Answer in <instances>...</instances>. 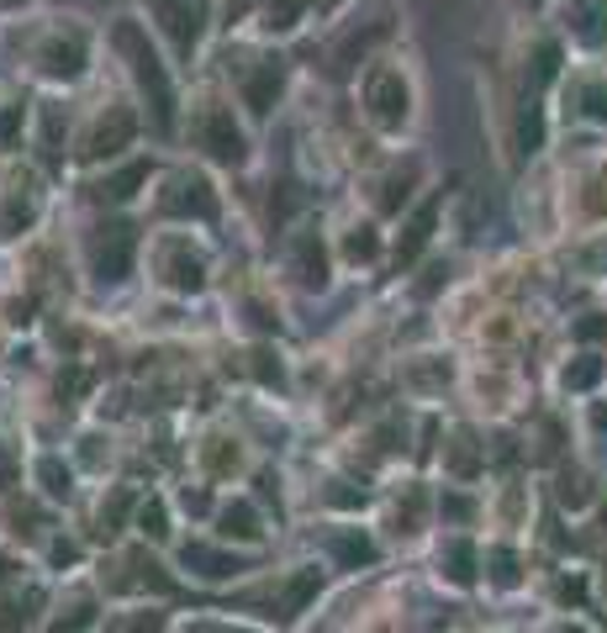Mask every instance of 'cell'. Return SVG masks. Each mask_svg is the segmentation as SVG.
I'll use <instances>...</instances> for the list:
<instances>
[{
  "instance_id": "1",
  "label": "cell",
  "mask_w": 607,
  "mask_h": 633,
  "mask_svg": "<svg viewBox=\"0 0 607 633\" xmlns=\"http://www.w3.org/2000/svg\"><path fill=\"white\" fill-rule=\"evenodd\" d=\"M117 54L127 59L132 80H138V91L149 95L153 127L170 132V127H175V91H170V74H164V63H159V54H153L149 32L138 27V22H117Z\"/></svg>"
},
{
  "instance_id": "2",
  "label": "cell",
  "mask_w": 607,
  "mask_h": 633,
  "mask_svg": "<svg viewBox=\"0 0 607 633\" xmlns=\"http://www.w3.org/2000/svg\"><path fill=\"white\" fill-rule=\"evenodd\" d=\"M85 259H91V274L101 285H121L132 274V259H138V227L121 222V216L101 222L85 243Z\"/></svg>"
},
{
  "instance_id": "3",
  "label": "cell",
  "mask_w": 607,
  "mask_h": 633,
  "mask_svg": "<svg viewBox=\"0 0 607 633\" xmlns=\"http://www.w3.org/2000/svg\"><path fill=\"white\" fill-rule=\"evenodd\" d=\"M149 11L153 22L164 27L170 48L180 59H190V48L201 43V27H207V0H149Z\"/></svg>"
},
{
  "instance_id": "4",
  "label": "cell",
  "mask_w": 607,
  "mask_h": 633,
  "mask_svg": "<svg viewBox=\"0 0 607 633\" xmlns=\"http://www.w3.org/2000/svg\"><path fill=\"white\" fill-rule=\"evenodd\" d=\"M196 138H201V149L212 153V159H222V164H243V132L233 127V112H227V106H201Z\"/></svg>"
},
{
  "instance_id": "5",
  "label": "cell",
  "mask_w": 607,
  "mask_h": 633,
  "mask_svg": "<svg viewBox=\"0 0 607 633\" xmlns=\"http://www.w3.org/2000/svg\"><path fill=\"white\" fill-rule=\"evenodd\" d=\"M132 138H138V117L127 112V106H106V117L91 127V138H85V159H117L121 149H132Z\"/></svg>"
},
{
  "instance_id": "6",
  "label": "cell",
  "mask_w": 607,
  "mask_h": 633,
  "mask_svg": "<svg viewBox=\"0 0 607 633\" xmlns=\"http://www.w3.org/2000/svg\"><path fill=\"white\" fill-rule=\"evenodd\" d=\"M364 101H370V112H375L381 127H401L407 121V80L396 69H375L364 80Z\"/></svg>"
},
{
  "instance_id": "7",
  "label": "cell",
  "mask_w": 607,
  "mask_h": 633,
  "mask_svg": "<svg viewBox=\"0 0 607 633\" xmlns=\"http://www.w3.org/2000/svg\"><path fill=\"white\" fill-rule=\"evenodd\" d=\"M85 32H48L43 37V48H37V63H43V74H54V80H74L80 69H85Z\"/></svg>"
},
{
  "instance_id": "8",
  "label": "cell",
  "mask_w": 607,
  "mask_h": 633,
  "mask_svg": "<svg viewBox=\"0 0 607 633\" xmlns=\"http://www.w3.org/2000/svg\"><path fill=\"white\" fill-rule=\"evenodd\" d=\"M159 274H164L175 291H201V285H207V265H201V254H190L185 238H170L159 248Z\"/></svg>"
},
{
  "instance_id": "9",
  "label": "cell",
  "mask_w": 607,
  "mask_h": 633,
  "mask_svg": "<svg viewBox=\"0 0 607 633\" xmlns=\"http://www.w3.org/2000/svg\"><path fill=\"white\" fill-rule=\"evenodd\" d=\"M164 216H201V222H212L217 216V196L212 185L201 180V175H180V180L170 185V196L159 201Z\"/></svg>"
},
{
  "instance_id": "10",
  "label": "cell",
  "mask_w": 607,
  "mask_h": 633,
  "mask_svg": "<svg viewBox=\"0 0 607 633\" xmlns=\"http://www.w3.org/2000/svg\"><path fill=\"white\" fill-rule=\"evenodd\" d=\"M32 216H37V180H32L27 169H22V175H11V185H5V211H0V233H22Z\"/></svg>"
},
{
  "instance_id": "11",
  "label": "cell",
  "mask_w": 607,
  "mask_h": 633,
  "mask_svg": "<svg viewBox=\"0 0 607 633\" xmlns=\"http://www.w3.org/2000/svg\"><path fill=\"white\" fill-rule=\"evenodd\" d=\"M37 607H43V591L27 586V591H11L0 602V633H27L37 623Z\"/></svg>"
},
{
  "instance_id": "12",
  "label": "cell",
  "mask_w": 607,
  "mask_h": 633,
  "mask_svg": "<svg viewBox=\"0 0 607 633\" xmlns=\"http://www.w3.org/2000/svg\"><path fill=\"white\" fill-rule=\"evenodd\" d=\"M138 185H149V164L138 159V164H127V169H117V175H106V180L95 185V201H132L138 196Z\"/></svg>"
},
{
  "instance_id": "13",
  "label": "cell",
  "mask_w": 607,
  "mask_h": 633,
  "mask_svg": "<svg viewBox=\"0 0 607 633\" xmlns=\"http://www.w3.org/2000/svg\"><path fill=\"white\" fill-rule=\"evenodd\" d=\"M433 216H439V201H428V207L407 222V238L396 243V265H412V259L428 248V238H433Z\"/></svg>"
},
{
  "instance_id": "14",
  "label": "cell",
  "mask_w": 607,
  "mask_h": 633,
  "mask_svg": "<svg viewBox=\"0 0 607 633\" xmlns=\"http://www.w3.org/2000/svg\"><path fill=\"white\" fill-rule=\"evenodd\" d=\"M275 91H280V63L270 59V63H259V74L243 85V95H248V112H254V117H265V112H270V101H275Z\"/></svg>"
},
{
  "instance_id": "15",
  "label": "cell",
  "mask_w": 607,
  "mask_h": 633,
  "mask_svg": "<svg viewBox=\"0 0 607 633\" xmlns=\"http://www.w3.org/2000/svg\"><path fill=\"white\" fill-rule=\"evenodd\" d=\"M185 571L207 575V581H222V575H233L238 565H233L227 554H217V549H207V543H185Z\"/></svg>"
},
{
  "instance_id": "16",
  "label": "cell",
  "mask_w": 607,
  "mask_h": 633,
  "mask_svg": "<svg viewBox=\"0 0 607 633\" xmlns=\"http://www.w3.org/2000/svg\"><path fill=\"white\" fill-rule=\"evenodd\" d=\"M296 274H302V285H323L328 280V254H323V238H312L306 233L296 243Z\"/></svg>"
},
{
  "instance_id": "17",
  "label": "cell",
  "mask_w": 607,
  "mask_h": 633,
  "mask_svg": "<svg viewBox=\"0 0 607 633\" xmlns=\"http://www.w3.org/2000/svg\"><path fill=\"white\" fill-rule=\"evenodd\" d=\"M439 565H444V575H450L455 586H470V581H476V549H470L465 539H455L450 549H444V560H439Z\"/></svg>"
},
{
  "instance_id": "18",
  "label": "cell",
  "mask_w": 607,
  "mask_h": 633,
  "mask_svg": "<svg viewBox=\"0 0 607 633\" xmlns=\"http://www.w3.org/2000/svg\"><path fill=\"white\" fill-rule=\"evenodd\" d=\"M222 534H227V539H243V543L259 539V517H254V507H248V502L222 507Z\"/></svg>"
},
{
  "instance_id": "19",
  "label": "cell",
  "mask_w": 607,
  "mask_h": 633,
  "mask_svg": "<svg viewBox=\"0 0 607 633\" xmlns=\"http://www.w3.org/2000/svg\"><path fill=\"white\" fill-rule=\"evenodd\" d=\"M576 22H581V43H603L607 37V0H581L576 5Z\"/></svg>"
},
{
  "instance_id": "20",
  "label": "cell",
  "mask_w": 607,
  "mask_h": 633,
  "mask_svg": "<svg viewBox=\"0 0 607 633\" xmlns=\"http://www.w3.org/2000/svg\"><path fill=\"white\" fill-rule=\"evenodd\" d=\"M334 554L343 565H370V560H375V543L364 539V534H334Z\"/></svg>"
},
{
  "instance_id": "21",
  "label": "cell",
  "mask_w": 607,
  "mask_h": 633,
  "mask_svg": "<svg viewBox=\"0 0 607 633\" xmlns=\"http://www.w3.org/2000/svg\"><path fill=\"white\" fill-rule=\"evenodd\" d=\"M37 481H43L48 496H69V481H74V476H69V465H59V459L48 454V459H37Z\"/></svg>"
},
{
  "instance_id": "22",
  "label": "cell",
  "mask_w": 607,
  "mask_h": 633,
  "mask_svg": "<svg viewBox=\"0 0 607 633\" xmlns=\"http://www.w3.org/2000/svg\"><path fill=\"white\" fill-rule=\"evenodd\" d=\"M317 581H323L317 571H302V575H296V581H291V591H285V607H280V618H296V612L306 607V597L317 591Z\"/></svg>"
},
{
  "instance_id": "23",
  "label": "cell",
  "mask_w": 607,
  "mask_h": 633,
  "mask_svg": "<svg viewBox=\"0 0 607 633\" xmlns=\"http://www.w3.org/2000/svg\"><path fill=\"white\" fill-rule=\"evenodd\" d=\"M22 121H27V106L22 101H0V149H11L22 138Z\"/></svg>"
},
{
  "instance_id": "24",
  "label": "cell",
  "mask_w": 607,
  "mask_h": 633,
  "mask_svg": "<svg viewBox=\"0 0 607 633\" xmlns=\"http://www.w3.org/2000/svg\"><path fill=\"white\" fill-rule=\"evenodd\" d=\"M381 37H386V22H375V27L364 32H354V37H349V43H343V48H338V69H349V59H360L364 48H370V43H381Z\"/></svg>"
},
{
  "instance_id": "25",
  "label": "cell",
  "mask_w": 607,
  "mask_h": 633,
  "mask_svg": "<svg viewBox=\"0 0 607 633\" xmlns=\"http://www.w3.org/2000/svg\"><path fill=\"white\" fill-rule=\"evenodd\" d=\"M302 5H306V0H270V22H265V27H270V32H291V27H296V16H302Z\"/></svg>"
},
{
  "instance_id": "26",
  "label": "cell",
  "mask_w": 607,
  "mask_h": 633,
  "mask_svg": "<svg viewBox=\"0 0 607 633\" xmlns=\"http://www.w3.org/2000/svg\"><path fill=\"white\" fill-rule=\"evenodd\" d=\"M106 633H164V618H159V612H138V618H117V623H106Z\"/></svg>"
},
{
  "instance_id": "27",
  "label": "cell",
  "mask_w": 607,
  "mask_h": 633,
  "mask_svg": "<svg viewBox=\"0 0 607 633\" xmlns=\"http://www.w3.org/2000/svg\"><path fill=\"white\" fill-rule=\"evenodd\" d=\"M138 528H143L149 539H164V534H170V528H164V502H159V496H149V502L138 507Z\"/></svg>"
},
{
  "instance_id": "28",
  "label": "cell",
  "mask_w": 607,
  "mask_h": 633,
  "mask_svg": "<svg viewBox=\"0 0 607 633\" xmlns=\"http://www.w3.org/2000/svg\"><path fill=\"white\" fill-rule=\"evenodd\" d=\"M597 375H603V364L586 354V360H576L565 370V386H571V391H586V386H597Z\"/></svg>"
},
{
  "instance_id": "29",
  "label": "cell",
  "mask_w": 607,
  "mask_h": 633,
  "mask_svg": "<svg viewBox=\"0 0 607 633\" xmlns=\"http://www.w3.org/2000/svg\"><path fill=\"white\" fill-rule=\"evenodd\" d=\"M491 581H497V586H513L517 581V554L513 549H491Z\"/></svg>"
},
{
  "instance_id": "30",
  "label": "cell",
  "mask_w": 607,
  "mask_h": 633,
  "mask_svg": "<svg viewBox=\"0 0 607 633\" xmlns=\"http://www.w3.org/2000/svg\"><path fill=\"white\" fill-rule=\"evenodd\" d=\"M375 248H381V243H375V233H370V227H360L354 238L343 243V254H349L354 265H364V259H375Z\"/></svg>"
},
{
  "instance_id": "31",
  "label": "cell",
  "mask_w": 607,
  "mask_h": 633,
  "mask_svg": "<svg viewBox=\"0 0 607 633\" xmlns=\"http://www.w3.org/2000/svg\"><path fill=\"white\" fill-rule=\"evenodd\" d=\"M581 101H586V117L607 121V85H581Z\"/></svg>"
},
{
  "instance_id": "32",
  "label": "cell",
  "mask_w": 607,
  "mask_h": 633,
  "mask_svg": "<svg viewBox=\"0 0 607 633\" xmlns=\"http://www.w3.org/2000/svg\"><path fill=\"white\" fill-rule=\"evenodd\" d=\"M85 629H91V607H74V612H69V618H59L48 633H85Z\"/></svg>"
},
{
  "instance_id": "33",
  "label": "cell",
  "mask_w": 607,
  "mask_h": 633,
  "mask_svg": "<svg viewBox=\"0 0 607 633\" xmlns=\"http://www.w3.org/2000/svg\"><path fill=\"white\" fill-rule=\"evenodd\" d=\"M328 502H334V507H360V502H364V485L354 491L349 481H334V491H328Z\"/></svg>"
},
{
  "instance_id": "34",
  "label": "cell",
  "mask_w": 607,
  "mask_h": 633,
  "mask_svg": "<svg viewBox=\"0 0 607 633\" xmlns=\"http://www.w3.org/2000/svg\"><path fill=\"white\" fill-rule=\"evenodd\" d=\"M555 69H560V48H555V43H545V48H539V69H534V74H539V80H555Z\"/></svg>"
},
{
  "instance_id": "35",
  "label": "cell",
  "mask_w": 607,
  "mask_h": 633,
  "mask_svg": "<svg viewBox=\"0 0 607 633\" xmlns=\"http://www.w3.org/2000/svg\"><path fill=\"white\" fill-rule=\"evenodd\" d=\"M603 332H607L603 317H581V323H576V338H581V343H597Z\"/></svg>"
},
{
  "instance_id": "36",
  "label": "cell",
  "mask_w": 607,
  "mask_h": 633,
  "mask_svg": "<svg viewBox=\"0 0 607 633\" xmlns=\"http://www.w3.org/2000/svg\"><path fill=\"white\" fill-rule=\"evenodd\" d=\"M450 465H455L459 476H470V470H476V454H470V444H465V438L455 444V454H450Z\"/></svg>"
},
{
  "instance_id": "37",
  "label": "cell",
  "mask_w": 607,
  "mask_h": 633,
  "mask_svg": "<svg viewBox=\"0 0 607 633\" xmlns=\"http://www.w3.org/2000/svg\"><path fill=\"white\" fill-rule=\"evenodd\" d=\"M586 597V581H560V602H581Z\"/></svg>"
},
{
  "instance_id": "38",
  "label": "cell",
  "mask_w": 607,
  "mask_h": 633,
  "mask_svg": "<svg viewBox=\"0 0 607 633\" xmlns=\"http://www.w3.org/2000/svg\"><path fill=\"white\" fill-rule=\"evenodd\" d=\"M0 485H16V459H11V449H0Z\"/></svg>"
},
{
  "instance_id": "39",
  "label": "cell",
  "mask_w": 607,
  "mask_h": 633,
  "mask_svg": "<svg viewBox=\"0 0 607 633\" xmlns=\"http://www.w3.org/2000/svg\"><path fill=\"white\" fill-rule=\"evenodd\" d=\"M212 502H207V491H185V513H207Z\"/></svg>"
},
{
  "instance_id": "40",
  "label": "cell",
  "mask_w": 607,
  "mask_h": 633,
  "mask_svg": "<svg viewBox=\"0 0 607 633\" xmlns=\"http://www.w3.org/2000/svg\"><path fill=\"white\" fill-rule=\"evenodd\" d=\"M560 502H571V507H581V502H586V491H581V481H565V491H560Z\"/></svg>"
},
{
  "instance_id": "41",
  "label": "cell",
  "mask_w": 607,
  "mask_h": 633,
  "mask_svg": "<svg viewBox=\"0 0 607 633\" xmlns=\"http://www.w3.org/2000/svg\"><path fill=\"white\" fill-rule=\"evenodd\" d=\"M74 554H80V549H74V543H54V565H69V560H74Z\"/></svg>"
},
{
  "instance_id": "42",
  "label": "cell",
  "mask_w": 607,
  "mask_h": 633,
  "mask_svg": "<svg viewBox=\"0 0 607 633\" xmlns=\"http://www.w3.org/2000/svg\"><path fill=\"white\" fill-rule=\"evenodd\" d=\"M444 513H450V517H470V502H459V496H450V502H444Z\"/></svg>"
},
{
  "instance_id": "43",
  "label": "cell",
  "mask_w": 607,
  "mask_h": 633,
  "mask_svg": "<svg viewBox=\"0 0 607 633\" xmlns=\"http://www.w3.org/2000/svg\"><path fill=\"white\" fill-rule=\"evenodd\" d=\"M248 5H254V0H233V5H227V11H233V22H238V16H248Z\"/></svg>"
},
{
  "instance_id": "44",
  "label": "cell",
  "mask_w": 607,
  "mask_h": 633,
  "mask_svg": "<svg viewBox=\"0 0 607 633\" xmlns=\"http://www.w3.org/2000/svg\"><path fill=\"white\" fill-rule=\"evenodd\" d=\"M597 427H607V412H603V407H597Z\"/></svg>"
},
{
  "instance_id": "45",
  "label": "cell",
  "mask_w": 607,
  "mask_h": 633,
  "mask_svg": "<svg viewBox=\"0 0 607 633\" xmlns=\"http://www.w3.org/2000/svg\"><path fill=\"white\" fill-rule=\"evenodd\" d=\"M5 571H11V565H5V560H0V575H5Z\"/></svg>"
},
{
  "instance_id": "46",
  "label": "cell",
  "mask_w": 607,
  "mask_h": 633,
  "mask_svg": "<svg viewBox=\"0 0 607 633\" xmlns=\"http://www.w3.org/2000/svg\"><path fill=\"white\" fill-rule=\"evenodd\" d=\"M565 633H581V629H565Z\"/></svg>"
},
{
  "instance_id": "47",
  "label": "cell",
  "mask_w": 607,
  "mask_h": 633,
  "mask_svg": "<svg viewBox=\"0 0 607 633\" xmlns=\"http://www.w3.org/2000/svg\"><path fill=\"white\" fill-rule=\"evenodd\" d=\"M328 5H338V0H328Z\"/></svg>"
}]
</instances>
